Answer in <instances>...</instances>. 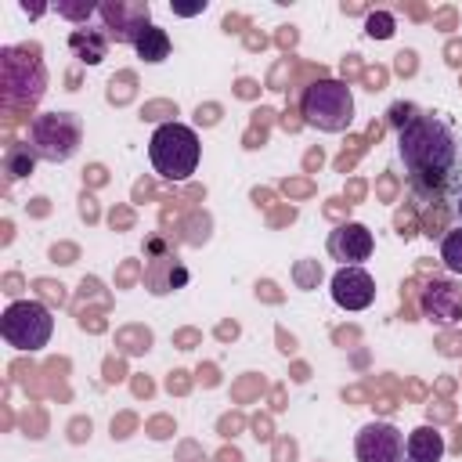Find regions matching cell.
I'll return each mask as SVG.
<instances>
[{
	"label": "cell",
	"mask_w": 462,
	"mask_h": 462,
	"mask_svg": "<svg viewBox=\"0 0 462 462\" xmlns=\"http://www.w3.org/2000/svg\"><path fill=\"white\" fill-rule=\"evenodd\" d=\"M332 303L343 310H368L375 303V278L365 267H339L332 274Z\"/></svg>",
	"instance_id": "obj_9"
},
{
	"label": "cell",
	"mask_w": 462,
	"mask_h": 462,
	"mask_svg": "<svg viewBox=\"0 0 462 462\" xmlns=\"http://www.w3.org/2000/svg\"><path fill=\"white\" fill-rule=\"evenodd\" d=\"M440 263L451 274H462V227H455L440 238Z\"/></svg>",
	"instance_id": "obj_16"
},
{
	"label": "cell",
	"mask_w": 462,
	"mask_h": 462,
	"mask_svg": "<svg viewBox=\"0 0 462 462\" xmlns=\"http://www.w3.org/2000/svg\"><path fill=\"white\" fill-rule=\"evenodd\" d=\"M184 282H188V271L180 267L177 256H159V260H152V263L144 267V285H148L155 296H166V292L180 289Z\"/></svg>",
	"instance_id": "obj_11"
},
{
	"label": "cell",
	"mask_w": 462,
	"mask_h": 462,
	"mask_svg": "<svg viewBox=\"0 0 462 462\" xmlns=\"http://www.w3.org/2000/svg\"><path fill=\"white\" fill-rule=\"evenodd\" d=\"M372 253H375V238H372V231L365 224L346 220L336 231H328V256L339 260L343 267H361Z\"/></svg>",
	"instance_id": "obj_8"
},
{
	"label": "cell",
	"mask_w": 462,
	"mask_h": 462,
	"mask_svg": "<svg viewBox=\"0 0 462 462\" xmlns=\"http://www.w3.org/2000/svg\"><path fill=\"white\" fill-rule=\"evenodd\" d=\"M173 7V14H202L209 4L206 0H199V4H170Z\"/></svg>",
	"instance_id": "obj_19"
},
{
	"label": "cell",
	"mask_w": 462,
	"mask_h": 462,
	"mask_svg": "<svg viewBox=\"0 0 462 462\" xmlns=\"http://www.w3.org/2000/svg\"><path fill=\"white\" fill-rule=\"evenodd\" d=\"M58 14L61 18H72V22H87L90 14H97V4H90V0H83V4H58Z\"/></svg>",
	"instance_id": "obj_18"
},
{
	"label": "cell",
	"mask_w": 462,
	"mask_h": 462,
	"mask_svg": "<svg viewBox=\"0 0 462 462\" xmlns=\"http://www.w3.org/2000/svg\"><path fill=\"white\" fill-rule=\"evenodd\" d=\"M108 36H105V29H76L72 36H69V47H72V54L83 61V65H101L105 61V54H108Z\"/></svg>",
	"instance_id": "obj_13"
},
{
	"label": "cell",
	"mask_w": 462,
	"mask_h": 462,
	"mask_svg": "<svg viewBox=\"0 0 462 462\" xmlns=\"http://www.w3.org/2000/svg\"><path fill=\"white\" fill-rule=\"evenodd\" d=\"M97 18L112 43H130V47L152 25L144 0H105V4H97Z\"/></svg>",
	"instance_id": "obj_6"
},
{
	"label": "cell",
	"mask_w": 462,
	"mask_h": 462,
	"mask_svg": "<svg viewBox=\"0 0 462 462\" xmlns=\"http://www.w3.org/2000/svg\"><path fill=\"white\" fill-rule=\"evenodd\" d=\"M422 314L433 325H458L462 321V285L451 278H433L422 289Z\"/></svg>",
	"instance_id": "obj_10"
},
{
	"label": "cell",
	"mask_w": 462,
	"mask_h": 462,
	"mask_svg": "<svg viewBox=\"0 0 462 462\" xmlns=\"http://www.w3.org/2000/svg\"><path fill=\"white\" fill-rule=\"evenodd\" d=\"M397 159L411 191L426 202L462 195V123L444 112H415L397 130Z\"/></svg>",
	"instance_id": "obj_1"
},
{
	"label": "cell",
	"mask_w": 462,
	"mask_h": 462,
	"mask_svg": "<svg viewBox=\"0 0 462 462\" xmlns=\"http://www.w3.org/2000/svg\"><path fill=\"white\" fill-rule=\"evenodd\" d=\"M300 116L321 134H343L354 123V94L339 79H314L300 97Z\"/></svg>",
	"instance_id": "obj_3"
},
{
	"label": "cell",
	"mask_w": 462,
	"mask_h": 462,
	"mask_svg": "<svg viewBox=\"0 0 462 462\" xmlns=\"http://www.w3.org/2000/svg\"><path fill=\"white\" fill-rule=\"evenodd\" d=\"M408 462H440L444 458V433L437 426H415L404 440Z\"/></svg>",
	"instance_id": "obj_12"
},
{
	"label": "cell",
	"mask_w": 462,
	"mask_h": 462,
	"mask_svg": "<svg viewBox=\"0 0 462 462\" xmlns=\"http://www.w3.org/2000/svg\"><path fill=\"white\" fill-rule=\"evenodd\" d=\"M365 32H368L372 40H390V36H393V14H368Z\"/></svg>",
	"instance_id": "obj_17"
},
{
	"label": "cell",
	"mask_w": 462,
	"mask_h": 462,
	"mask_svg": "<svg viewBox=\"0 0 462 462\" xmlns=\"http://www.w3.org/2000/svg\"><path fill=\"white\" fill-rule=\"evenodd\" d=\"M354 455H357V462H401L404 458V433L393 422L375 419V422L357 430Z\"/></svg>",
	"instance_id": "obj_7"
},
{
	"label": "cell",
	"mask_w": 462,
	"mask_h": 462,
	"mask_svg": "<svg viewBox=\"0 0 462 462\" xmlns=\"http://www.w3.org/2000/svg\"><path fill=\"white\" fill-rule=\"evenodd\" d=\"M0 336L7 346L22 350V354H36L51 343L54 336V318L51 307L40 300H14L7 303V310L0 314Z\"/></svg>",
	"instance_id": "obj_4"
},
{
	"label": "cell",
	"mask_w": 462,
	"mask_h": 462,
	"mask_svg": "<svg viewBox=\"0 0 462 462\" xmlns=\"http://www.w3.org/2000/svg\"><path fill=\"white\" fill-rule=\"evenodd\" d=\"M455 213H458V220H462V195H458V202H455Z\"/></svg>",
	"instance_id": "obj_20"
},
{
	"label": "cell",
	"mask_w": 462,
	"mask_h": 462,
	"mask_svg": "<svg viewBox=\"0 0 462 462\" xmlns=\"http://www.w3.org/2000/svg\"><path fill=\"white\" fill-rule=\"evenodd\" d=\"M29 144L43 162H69L83 144V123L76 112H43L29 123Z\"/></svg>",
	"instance_id": "obj_5"
},
{
	"label": "cell",
	"mask_w": 462,
	"mask_h": 462,
	"mask_svg": "<svg viewBox=\"0 0 462 462\" xmlns=\"http://www.w3.org/2000/svg\"><path fill=\"white\" fill-rule=\"evenodd\" d=\"M36 152H32V144L29 141H18V144H11L7 152H4V173L11 177V180H18V177H29L32 173V166H36Z\"/></svg>",
	"instance_id": "obj_15"
},
{
	"label": "cell",
	"mask_w": 462,
	"mask_h": 462,
	"mask_svg": "<svg viewBox=\"0 0 462 462\" xmlns=\"http://www.w3.org/2000/svg\"><path fill=\"white\" fill-rule=\"evenodd\" d=\"M134 51H137V58H141V61H148V65H159V61H166V58H170V36H166V29H159V25H148V29L137 36Z\"/></svg>",
	"instance_id": "obj_14"
},
{
	"label": "cell",
	"mask_w": 462,
	"mask_h": 462,
	"mask_svg": "<svg viewBox=\"0 0 462 462\" xmlns=\"http://www.w3.org/2000/svg\"><path fill=\"white\" fill-rule=\"evenodd\" d=\"M148 159L162 180H188L199 170L202 144L188 123H159L148 141Z\"/></svg>",
	"instance_id": "obj_2"
}]
</instances>
